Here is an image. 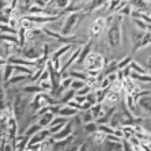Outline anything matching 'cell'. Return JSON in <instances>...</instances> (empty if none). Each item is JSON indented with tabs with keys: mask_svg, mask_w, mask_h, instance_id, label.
I'll list each match as a JSON object with an SVG mask.
<instances>
[{
	"mask_svg": "<svg viewBox=\"0 0 151 151\" xmlns=\"http://www.w3.org/2000/svg\"><path fill=\"white\" fill-rule=\"evenodd\" d=\"M108 44L110 48H119L121 45V15H119L116 22L108 27Z\"/></svg>",
	"mask_w": 151,
	"mask_h": 151,
	"instance_id": "obj_1",
	"label": "cell"
},
{
	"mask_svg": "<svg viewBox=\"0 0 151 151\" xmlns=\"http://www.w3.org/2000/svg\"><path fill=\"white\" fill-rule=\"evenodd\" d=\"M84 64H86L84 70L102 71V70H104V67H105V64H106V60H105V57L102 56L101 53H94V52H91V53H90V55L87 56V59H86Z\"/></svg>",
	"mask_w": 151,
	"mask_h": 151,
	"instance_id": "obj_2",
	"label": "cell"
},
{
	"mask_svg": "<svg viewBox=\"0 0 151 151\" xmlns=\"http://www.w3.org/2000/svg\"><path fill=\"white\" fill-rule=\"evenodd\" d=\"M78 22H79V12H71L65 18V21H64L63 26H61L60 34L63 35V37H70V34L72 33V30H74V27L76 26Z\"/></svg>",
	"mask_w": 151,
	"mask_h": 151,
	"instance_id": "obj_3",
	"label": "cell"
},
{
	"mask_svg": "<svg viewBox=\"0 0 151 151\" xmlns=\"http://www.w3.org/2000/svg\"><path fill=\"white\" fill-rule=\"evenodd\" d=\"M72 135H74V124H72V121L70 120V121H68V123L65 124L57 134L53 135L52 139L55 142H61V140H64V139H67V137L72 136Z\"/></svg>",
	"mask_w": 151,
	"mask_h": 151,
	"instance_id": "obj_4",
	"label": "cell"
},
{
	"mask_svg": "<svg viewBox=\"0 0 151 151\" xmlns=\"http://www.w3.org/2000/svg\"><path fill=\"white\" fill-rule=\"evenodd\" d=\"M22 52H23V56L25 59L30 60V61H35L37 59L42 56V46L38 48L35 45H30V46H23L22 48Z\"/></svg>",
	"mask_w": 151,
	"mask_h": 151,
	"instance_id": "obj_5",
	"label": "cell"
},
{
	"mask_svg": "<svg viewBox=\"0 0 151 151\" xmlns=\"http://www.w3.org/2000/svg\"><path fill=\"white\" fill-rule=\"evenodd\" d=\"M106 27V19L105 18H97L91 25V29H90V37L91 40L98 38L99 35L102 34L104 29Z\"/></svg>",
	"mask_w": 151,
	"mask_h": 151,
	"instance_id": "obj_6",
	"label": "cell"
},
{
	"mask_svg": "<svg viewBox=\"0 0 151 151\" xmlns=\"http://www.w3.org/2000/svg\"><path fill=\"white\" fill-rule=\"evenodd\" d=\"M50 136H52V135H50L49 129H48V128H42L40 132H37L34 136L30 137L27 146H32V144H41V143H44L45 140H48Z\"/></svg>",
	"mask_w": 151,
	"mask_h": 151,
	"instance_id": "obj_7",
	"label": "cell"
},
{
	"mask_svg": "<svg viewBox=\"0 0 151 151\" xmlns=\"http://www.w3.org/2000/svg\"><path fill=\"white\" fill-rule=\"evenodd\" d=\"M108 3L109 0H90L87 3V6L83 7V11H87V12H93L95 10H99V8L108 7Z\"/></svg>",
	"mask_w": 151,
	"mask_h": 151,
	"instance_id": "obj_8",
	"label": "cell"
},
{
	"mask_svg": "<svg viewBox=\"0 0 151 151\" xmlns=\"http://www.w3.org/2000/svg\"><path fill=\"white\" fill-rule=\"evenodd\" d=\"M7 94H6V86H4V81L0 72V112H4L7 109Z\"/></svg>",
	"mask_w": 151,
	"mask_h": 151,
	"instance_id": "obj_9",
	"label": "cell"
},
{
	"mask_svg": "<svg viewBox=\"0 0 151 151\" xmlns=\"http://www.w3.org/2000/svg\"><path fill=\"white\" fill-rule=\"evenodd\" d=\"M91 48H93V40H90V41L86 44V45L82 46V50H81V55H79V59H78L76 64H82L86 61V59H87V56L91 53Z\"/></svg>",
	"mask_w": 151,
	"mask_h": 151,
	"instance_id": "obj_10",
	"label": "cell"
},
{
	"mask_svg": "<svg viewBox=\"0 0 151 151\" xmlns=\"http://www.w3.org/2000/svg\"><path fill=\"white\" fill-rule=\"evenodd\" d=\"M72 46H74L72 44L61 45L59 49H56L55 52H52V55H50V59H60V60H61V57H64L71 49H72Z\"/></svg>",
	"mask_w": 151,
	"mask_h": 151,
	"instance_id": "obj_11",
	"label": "cell"
},
{
	"mask_svg": "<svg viewBox=\"0 0 151 151\" xmlns=\"http://www.w3.org/2000/svg\"><path fill=\"white\" fill-rule=\"evenodd\" d=\"M0 72H1V76H3L4 84H6V83H7V82L11 79V78H12V76H14V75H15L14 65H12V64H10V63H8V61H7V64L4 65V67H3V70L0 71Z\"/></svg>",
	"mask_w": 151,
	"mask_h": 151,
	"instance_id": "obj_12",
	"label": "cell"
},
{
	"mask_svg": "<svg viewBox=\"0 0 151 151\" xmlns=\"http://www.w3.org/2000/svg\"><path fill=\"white\" fill-rule=\"evenodd\" d=\"M78 112H79V110L74 109V108H71V106L63 105L61 106V109H60V112H59V116H63V117H65V119L71 120L72 117L78 116Z\"/></svg>",
	"mask_w": 151,
	"mask_h": 151,
	"instance_id": "obj_13",
	"label": "cell"
},
{
	"mask_svg": "<svg viewBox=\"0 0 151 151\" xmlns=\"http://www.w3.org/2000/svg\"><path fill=\"white\" fill-rule=\"evenodd\" d=\"M53 119H55V114L50 113V112H46L45 114H42L41 117H38L37 124H40L42 128H49L50 124H52V121H53Z\"/></svg>",
	"mask_w": 151,
	"mask_h": 151,
	"instance_id": "obj_14",
	"label": "cell"
},
{
	"mask_svg": "<svg viewBox=\"0 0 151 151\" xmlns=\"http://www.w3.org/2000/svg\"><path fill=\"white\" fill-rule=\"evenodd\" d=\"M29 75H23V74H15L14 76L11 78L10 81L7 82V83L4 84V86H6V87H8V86H10V87H12V86H17L18 83H21V82H23V81H27L29 79Z\"/></svg>",
	"mask_w": 151,
	"mask_h": 151,
	"instance_id": "obj_15",
	"label": "cell"
},
{
	"mask_svg": "<svg viewBox=\"0 0 151 151\" xmlns=\"http://www.w3.org/2000/svg\"><path fill=\"white\" fill-rule=\"evenodd\" d=\"M119 71V61H116V60H113V61H110V63L105 64V67H104V78H106L108 75L110 74H114V72H117Z\"/></svg>",
	"mask_w": 151,
	"mask_h": 151,
	"instance_id": "obj_16",
	"label": "cell"
},
{
	"mask_svg": "<svg viewBox=\"0 0 151 151\" xmlns=\"http://www.w3.org/2000/svg\"><path fill=\"white\" fill-rule=\"evenodd\" d=\"M137 105L142 106V109H143L144 112H147L148 114H151V95L142 97V98L137 101Z\"/></svg>",
	"mask_w": 151,
	"mask_h": 151,
	"instance_id": "obj_17",
	"label": "cell"
},
{
	"mask_svg": "<svg viewBox=\"0 0 151 151\" xmlns=\"http://www.w3.org/2000/svg\"><path fill=\"white\" fill-rule=\"evenodd\" d=\"M75 95H76V93L74 91V90H67L65 93H63V95L60 97V99H59V102L61 104V105H67L70 101H72V99L75 98Z\"/></svg>",
	"mask_w": 151,
	"mask_h": 151,
	"instance_id": "obj_18",
	"label": "cell"
},
{
	"mask_svg": "<svg viewBox=\"0 0 151 151\" xmlns=\"http://www.w3.org/2000/svg\"><path fill=\"white\" fill-rule=\"evenodd\" d=\"M23 93H27V94H40L42 93V88L40 86V83H32V84H27L23 87Z\"/></svg>",
	"mask_w": 151,
	"mask_h": 151,
	"instance_id": "obj_19",
	"label": "cell"
},
{
	"mask_svg": "<svg viewBox=\"0 0 151 151\" xmlns=\"http://www.w3.org/2000/svg\"><path fill=\"white\" fill-rule=\"evenodd\" d=\"M129 78L132 79V81L143 82V83H150L151 82V75L150 74H136V72H132Z\"/></svg>",
	"mask_w": 151,
	"mask_h": 151,
	"instance_id": "obj_20",
	"label": "cell"
},
{
	"mask_svg": "<svg viewBox=\"0 0 151 151\" xmlns=\"http://www.w3.org/2000/svg\"><path fill=\"white\" fill-rule=\"evenodd\" d=\"M42 129V127L40 125V124H32V125H27L26 127V129H25V134L23 135H26L27 137H32V136H34L37 132H40V131Z\"/></svg>",
	"mask_w": 151,
	"mask_h": 151,
	"instance_id": "obj_21",
	"label": "cell"
},
{
	"mask_svg": "<svg viewBox=\"0 0 151 151\" xmlns=\"http://www.w3.org/2000/svg\"><path fill=\"white\" fill-rule=\"evenodd\" d=\"M70 76L72 79H79V81H83V82H87L88 81V75L84 72V71H76V70H72L70 71Z\"/></svg>",
	"mask_w": 151,
	"mask_h": 151,
	"instance_id": "obj_22",
	"label": "cell"
},
{
	"mask_svg": "<svg viewBox=\"0 0 151 151\" xmlns=\"http://www.w3.org/2000/svg\"><path fill=\"white\" fill-rule=\"evenodd\" d=\"M26 15H45V8H42L33 3L32 6L27 8V14Z\"/></svg>",
	"mask_w": 151,
	"mask_h": 151,
	"instance_id": "obj_23",
	"label": "cell"
},
{
	"mask_svg": "<svg viewBox=\"0 0 151 151\" xmlns=\"http://www.w3.org/2000/svg\"><path fill=\"white\" fill-rule=\"evenodd\" d=\"M121 131H123V135H124V139H131L132 136H135V128L131 125H123L120 127Z\"/></svg>",
	"mask_w": 151,
	"mask_h": 151,
	"instance_id": "obj_24",
	"label": "cell"
},
{
	"mask_svg": "<svg viewBox=\"0 0 151 151\" xmlns=\"http://www.w3.org/2000/svg\"><path fill=\"white\" fill-rule=\"evenodd\" d=\"M98 131L102 132V134H105V135H114L116 128L110 127L109 124H98Z\"/></svg>",
	"mask_w": 151,
	"mask_h": 151,
	"instance_id": "obj_25",
	"label": "cell"
},
{
	"mask_svg": "<svg viewBox=\"0 0 151 151\" xmlns=\"http://www.w3.org/2000/svg\"><path fill=\"white\" fill-rule=\"evenodd\" d=\"M0 33L1 34H11V35H17L18 30L14 27H11L10 25H1L0 23Z\"/></svg>",
	"mask_w": 151,
	"mask_h": 151,
	"instance_id": "obj_26",
	"label": "cell"
},
{
	"mask_svg": "<svg viewBox=\"0 0 151 151\" xmlns=\"http://www.w3.org/2000/svg\"><path fill=\"white\" fill-rule=\"evenodd\" d=\"M129 67H131V70H132V72H136V74H148L146 68L142 67L140 64H137L134 60H132V63L129 64Z\"/></svg>",
	"mask_w": 151,
	"mask_h": 151,
	"instance_id": "obj_27",
	"label": "cell"
},
{
	"mask_svg": "<svg viewBox=\"0 0 151 151\" xmlns=\"http://www.w3.org/2000/svg\"><path fill=\"white\" fill-rule=\"evenodd\" d=\"M84 131L87 132V134H95L97 131H98V124L95 123V121H91V123H87L83 125Z\"/></svg>",
	"mask_w": 151,
	"mask_h": 151,
	"instance_id": "obj_28",
	"label": "cell"
},
{
	"mask_svg": "<svg viewBox=\"0 0 151 151\" xmlns=\"http://www.w3.org/2000/svg\"><path fill=\"white\" fill-rule=\"evenodd\" d=\"M93 139H94V142L97 144H104L106 142V135L105 134H102V132H99V131H97L95 134H93Z\"/></svg>",
	"mask_w": 151,
	"mask_h": 151,
	"instance_id": "obj_29",
	"label": "cell"
},
{
	"mask_svg": "<svg viewBox=\"0 0 151 151\" xmlns=\"http://www.w3.org/2000/svg\"><path fill=\"white\" fill-rule=\"evenodd\" d=\"M56 8H59L60 11H65L71 4V0H55Z\"/></svg>",
	"mask_w": 151,
	"mask_h": 151,
	"instance_id": "obj_30",
	"label": "cell"
},
{
	"mask_svg": "<svg viewBox=\"0 0 151 151\" xmlns=\"http://www.w3.org/2000/svg\"><path fill=\"white\" fill-rule=\"evenodd\" d=\"M84 86H86V82L79 81V79H74L72 83H71V90H74V91L76 93V91H79L81 88H83Z\"/></svg>",
	"mask_w": 151,
	"mask_h": 151,
	"instance_id": "obj_31",
	"label": "cell"
},
{
	"mask_svg": "<svg viewBox=\"0 0 151 151\" xmlns=\"http://www.w3.org/2000/svg\"><path fill=\"white\" fill-rule=\"evenodd\" d=\"M132 8L134 7H132L129 3H125V6H124L117 14L121 15V17H131V14H132Z\"/></svg>",
	"mask_w": 151,
	"mask_h": 151,
	"instance_id": "obj_32",
	"label": "cell"
},
{
	"mask_svg": "<svg viewBox=\"0 0 151 151\" xmlns=\"http://www.w3.org/2000/svg\"><path fill=\"white\" fill-rule=\"evenodd\" d=\"M81 119H82V123H83V124H87V123H91V121H95L91 110H86V112H83V113H82Z\"/></svg>",
	"mask_w": 151,
	"mask_h": 151,
	"instance_id": "obj_33",
	"label": "cell"
},
{
	"mask_svg": "<svg viewBox=\"0 0 151 151\" xmlns=\"http://www.w3.org/2000/svg\"><path fill=\"white\" fill-rule=\"evenodd\" d=\"M68 121H70V120L65 119V117H63V116H55V119H53L50 127H53V125H65Z\"/></svg>",
	"mask_w": 151,
	"mask_h": 151,
	"instance_id": "obj_34",
	"label": "cell"
},
{
	"mask_svg": "<svg viewBox=\"0 0 151 151\" xmlns=\"http://www.w3.org/2000/svg\"><path fill=\"white\" fill-rule=\"evenodd\" d=\"M131 63H132V57H131V56H125L124 59H121L119 61V70H123V68L128 67Z\"/></svg>",
	"mask_w": 151,
	"mask_h": 151,
	"instance_id": "obj_35",
	"label": "cell"
},
{
	"mask_svg": "<svg viewBox=\"0 0 151 151\" xmlns=\"http://www.w3.org/2000/svg\"><path fill=\"white\" fill-rule=\"evenodd\" d=\"M132 21H134V23L136 25V27L139 29V30H142V32H147L148 23H146V22L142 21V19H132Z\"/></svg>",
	"mask_w": 151,
	"mask_h": 151,
	"instance_id": "obj_36",
	"label": "cell"
},
{
	"mask_svg": "<svg viewBox=\"0 0 151 151\" xmlns=\"http://www.w3.org/2000/svg\"><path fill=\"white\" fill-rule=\"evenodd\" d=\"M86 102L91 104L93 106H94L95 104H98V102H97V95H95V91H94V90H93L91 93H88V94L86 95Z\"/></svg>",
	"mask_w": 151,
	"mask_h": 151,
	"instance_id": "obj_37",
	"label": "cell"
},
{
	"mask_svg": "<svg viewBox=\"0 0 151 151\" xmlns=\"http://www.w3.org/2000/svg\"><path fill=\"white\" fill-rule=\"evenodd\" d=\"M91 91H93V87H91V86H88V84L86 83V86H84L83 88H81L79 91H76V95H83V97H86L88 93H91Z\"/></svg>",
	"mask_w": 151,
	"mask_h": 151,
	"instance_id": "obj_38",
	"label": "cell"
},
{
	"mask_svg": "<svg viewBox=\"0 0 151 151\" xmlns=\"http://www.w3.org/2000/svg\"><path fill=\"white\" fill-rule=\"evenodd\" d=\"M121 144H123V151H135V148L132 147V144L129 143V140H127V139H123Z\"/></svg>",
	"mask_w": 151,
	"mask_h": 151,
	"instance_id": "obj_39",
	"label": "cell"
},
{
	"mask_svg": "<svg viewBox=\"0 0 151 151\" xmlns=\"http://www.w3.org/2000/svg\"><path fill=\"white\" fill-rule=\"evenodd\" d=\"M44 81H49V71H48V68H45V70L42 71L41 78H40L38 82H44Z\"/></svg>",
	"mask_w": 151,
	"mask_h": 151,
	"instance_id": "obj_40",
	"label": "cell"
},
{
	"mask_svg": "<svg viewBox=\"0 0 151 151\" xmlns=\"http://www.w3.org/2000/svg\"><path fill=\"white\" fill-rule=\"evenodd\" d=\"M3 151H15V147H14V144L11 143V142H7V143L4 144V147H3Z\"/></svg>",
	"mask_w": 151,
	"mask_h": 151,
	"instance_id": "obj_41",
	"label": "cell"
},
{
	"mask_svg": "<svg viewBox=\"0 0 151 151\" xmlns=\"http://www.w3.org/2000/svg\"><path fill=\"white\" fill-rule=\"evenodd\" d=\"M75 101L78 102V104H84V102H86V97H83V95H75Z\"/></svg>",
	"mask_w": 151,
	"mask_h": 151,
	"instance_id": "obj_42",
	"label": "cell"
},
{
	"mask_svg": "<svg viewBox=\"0 0 151 151\" xmlns=\"http://www.w3.org/2000/svg\"><path fill=\"white\" fill-rule=\"evenodd\" d=\"M7 64V59H4V57H0V71L3 70V67Z\"/></svg>",
	"mask_w": 151,
	"mask_h": 151,
	"instance_id": "obj_43",
	"label": "cell"
},
{
	"mask_svg": "<svg viewBox=\"0 0 151 151\" xmlns=\"http://www.w3.org/2000/svg\"><path fill=\"white\" fill-rule=\"evenodd\" d=\"M147 68H148L147 72L151 75V57H148V59H147Z\"/></svg>",
	"mask_w": 151,
	"mask_h": 151,
	"instance_id": "obj_44",
	"label": "cell"
},
{
	"mask_svg": "<svg viewBox=\"0 0 151 151\" xmlns=\"http://www.w3.org/2000/svg\"><path fill=\"white\" fill-rule=\"evenodd\" d=\"M147 144H148V147H150V148H151V140H150V142H148V143H147Z\"/></svg>",
	"mask_w": 151,
	"mask_h": 151,
	"instance_id": "obj_45",
	"label": "cell"
},
{
	"mask_svg": "<svg viewBox=\"0 0 151 151\" xmlns=\"http://www.w3.org/2000/svg\"><path fill=\"white\" fill-rule=\"evenodd\" d=\"M146 1H147V3H151V0H146Z\"/></svg>",
	"mask_w": 151,
	"mask_h": 151,
	"instance_id": "obj_46",
	"label": "cell"
},
{
	"mask_svg": "<svg viewBox=\"0 0 151 151\" xmlns=\"http://www.w3.org/2000/svg\"><path fill=\"white\" fill-rule=\"evenodd\" d=\"M121 1H128V0H121Z\"/></svg>",
	"mask_w": 151,
	"mask_h": 151,
	"instance_id": "obj_47",
	"label": "cell"
}]
</instances>
